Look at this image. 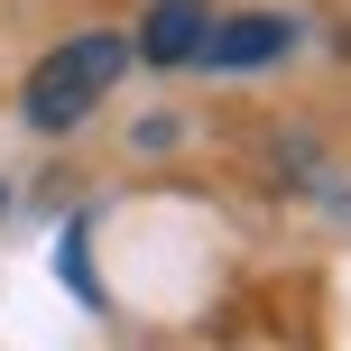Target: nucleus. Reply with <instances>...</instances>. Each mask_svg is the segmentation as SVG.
Wrapping results in <instances>:
<instances>
[{"instance_id":"1","label":"nucleus","mask_w":351,"mask_h":351,"mask_svg":"<svg viewBox=\"0 0 351 351\" xmlns=\"http://www.w3.org/2000/svg\"><path fill=\"white\" fill-rule=\"evenodd\" d=\"M130 74V37H111V28H93V37H65V47L47 56V65L28 74V93H19V111H28V130L37 139H65L74 121H84L93 102H102L111 84Z\"/></svg>"},{"instance_id":"2","label":"nucleus","mask_w":351,"mask_h":351,"mask_svg":"<svg viewBox=\"0 0 351 351\" xmlns=\"http://www.w3.org/2000/svg\"><path fill=\"white\" fill-rule=\"evenodd\" d=\"M278 56H296V19L259 10V19H213L204 47H194V65H213V74H259V65H278Z\"/></svg>"},{"instance_id":"3","label":"nucleus","mask_w":351,"mask_h":351,"mask_svg":"<svg viewBox=\"0 0 351 351\" xmlns=\"http://www.w3.org/2000/svg\"><path fill=\"white\" fill-rule=\"evenodd\" d=\"M204 28H213L204 0H158V10L139 19V37H130V56H139V65H158V74H176V65H194Z\"/></svg>"},{"instance_id":"4","label":"nucleus","mask_w":351,"mask_h":351,"mask_svg":"<svg viewBox=\"0 0 351 351\" xmlns=\"http://www.w3.org/2000/svg\"><path fill=\"white\" fill-rule=\"evenodd\" d=\"M56 278H65L84 305H102V278H93V259H84V222H74L65 241H56Z\"/></svg>"},{"instance_id":"5","label":"nucleus","mask_w":351,"mask_h":351,"mask_svg":"<svg viewBox=\"0 0 351 351\" xmlns=\"http://www.w3.org/2000/svg\"><path fill=\"white\" fill-rule=\"evenodd\" d=\"M0 204H10V194H0Z\"/></svg>"}]
</instances>
